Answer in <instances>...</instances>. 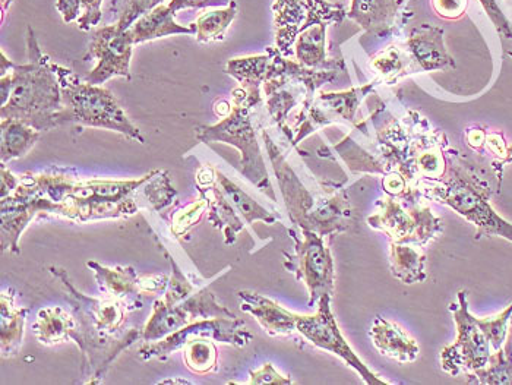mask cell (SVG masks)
I'll return each mask as SVG.
<instances>
[{"label": "cell", "mask_w": 512, "mask_h": 385, "mask_svg": "<svg viewBox=\"0 0 512 385\" xmlns=\"http://www.w3.org/2000/svg\"><path fill=\"white\" fill-rule=\"evenodd\" d=\"M12 0H2V24L5 22L6 12H8L9 6H11Z\"/></svg>", "instance_id": "cell-47"}, {"label": "cell", "mask_w": 512, "mask_h": 385, "mask_svg": "<svg viewBox=\"0 0 512 385\" xmlns=\"http://www.w3.org/2000/svg\"><path fill=\"white\" fill-rule=\"evenodd\" d=\"M233 104L227 102V100H220V102H217L214 104V112H216V115L218 118H226V116L230 115V112H232Z\"/></svg>", "instance_id": "cell-45"}, {"label": "cell", "mask_w": 512, "mask_h": 385, "mask_svg": "<svg viewBox=\"0 0 512 385\" xmlns=\"http://www.w3.org/2000/svg\"><path fill=\"white\" fill-rule=\"evenodd\" d=\"M457 304L450 309L457 325L458 337L454 345L445 347L441 353L442 371L451 377L460 374H472L477 369L485 368L491 358V342L479 324V318L469 311L466 290L457 295Z\"/></svg>", "instance_id": "cell-11"}, {"label": "cell", "mask_w": 512, "mask_h": 385, "mask_svg": "<svg viewBox=\"0 0 512 385\" xmlns=\"http://www.w3.org/2000/svg\"><path fill=\"white\" fill-rule=\"evenodd\" d=\"M216 183L218 188L226 195L227 200L232 203L239 216L245 220L248 226H252L255 222H264L267 224H276L280 222L281 217L268 211L261 204L256 203L251 195L246 194L240 186L230 181L223 172L216 170Z\"/></svg>", "instance_id": "cell-28"}, {"label": "cell", "mask_w": 512, "mask_h": 385, "mask_svg": "<svg viewBox=\"0 0 512 385\" xmlns=\"http://www.w3.org/2000/svg\"><path fill=\"white\" fill-rule=\"evenodd\" d=\"M56 9L66 24L78 21L79 15H81V6H79L78 0H58Z\"/></svg>", "instance_id": "cell-43"}, {"label": "cell", "mask_w": 512, "mask_h": 385, "mask_svg": "<svg viewBox=\"0 0 512 385\" xmlns=\"http://www.w3.org/2000/svg\"><path fill=\"white\" fill-rule=\"evenodd\" d=\"M198 191L208 201V222L223 233L224 244H235L237 235L245 229L246 223L218 188L216 178L208 185L198 186Z\"/></svg>", "instance_id": "cell-23"}, {"label": "cell", "mask_w": 512, "mask_h": 385, "mask_svg": "<svg viewBox=\"0 0 512 385\" xmlns=\"http://www.w3.org/2000/svg\"><path fill=\"white\" fill-rule=\"evenodd\" d=\"M273 12L277 50L286 58L303 31L315 25L341 24L347 17L343 6L327 0H276Z\"/></svg>", "instance_id": "cell-12"}, {"label": "cell", "mask_w": 512, "mask_h": 385, "mask_svg": "<svg viewBox=\"0 0 512 385\" xmlns=\"http://www.w3.org/2000/svg\"><path fill=\"white\" fill-rule=\"evenodd\" d=\"M0 56H2V61H0V77H3V75L9 74L15 65L6 58L5 52L0 53Z\"/></svg>", "instance_id": "cell-46"}, {"label": "cell", "mask_w": 512, "mask_h": 385, "mask_svg": "<svg viewBox=\"0 0 512 385\" xmlns=\"http://www.w3.org/2000/svg\"><path fill=\"white\" fill-rule=\"evenodd\" d=\"M252 340L254 336L239 318H208L186 325L157 342L144 343L139 346L138 353L144 361H166L172 353L182 349L183 362L189 371L208 375L218 369V352L214 342L245 347Z\"/></svg>", "instance_id": "cell-3"}, {"label": "cell", "mask_w": 512, "mask_h": 385, "mask_svg": "<svg viewBox=\"0 0 512 385\" xmlns=\"http://www.w3.org/2000/svg\"><path fill=\"white\" fill-rule=\"evenodd\" d=\"M295 241V252H284V267L305 284L309 292V306L318 305L325 295H334L335 270L333 255L324 236L311 230L289 229Z\"/></svg>", "instance_id": "cell-10"}, {"label": "cell", "mask_w": 512, "mask_h": 385, "mask_svg": "<svg viewBox=\"0 0 512 385\" xmlns=\"http://www.w3.org/2000/svg\"><path fill=\"white\" fill-rule=\"evenodd\" d=\"M154 170L134 181H103V179H74L65 201L72 204L122 203L135 198L144 189ZM63 201V203H65Z\"/></svg>", "instance_id": "cell-17"}, {"label": "cell", "mask_w": 512, "mask_h": 385, "mask_svg": "<svg viewBox=\"0 0 512 385\" xmlns=\"http://www.w3.org/2000/svg\"><path fill=\"white\" fill-rule=\"evenodd\" d=\"M27 309L15 305L14 289L3 290L0 296V347L2 358H12L20 352L24 339Z\"/></svg>", "instance_id": "cell-25"}, {"label": "cell", "mask_w": 512, "mask_h": 385, "mask_svg": "<svg viewBox=\"0 0 512 385\" xmlns=\"http://www.w3.org/2000/svg\"><path fill=\"white\" fill-rule=\"evenodd\" d=\"M62 204L53 203L39 195L14 194L2 200V249L20 254V239L28 224L39 216L60 217Z\"/></svg>", "instance_id": "cell-16"}, {"label": "cell", "mask_w": 512, "mask_h": 385, "mask_svg": "<svg viewBox=\"0 0 512 385\" xmlns=\"http://www.w3.org/2000/svg\"><path fill=\"white\" fill-rule=\"evenodd\" d=\"M170 277L166 274L157 276H141V289L144 296L164 295L169 286Z\"/></svg>", "instance_id": "cell-40"}, {"label": "cell", "mask_w": 512, "mask_h": 385, "mask_svg": "<svg viewBox=\"0 0 512 385\" xmlns=\"http://www.w3.org/2000/svg\"><path fill=\"white\" fill-rule=\"evenodd\" d=\"M28 63L15 65L11 75V94L0 109V118L17 119L28 123L37 131L58 128L60 110L63 109L62 90L56 63L41 50L33 28H27Z\"/></svg>", "instance_id": "cell-2"}, {"label": "cell", "mask_w": 512, "mask_h": 385, "mask_svg": "<svg viewBox=\"0 0 512 385\" xmlns=\"http://www.w3.org/2000/svg\"><path fill=\"white\" fill-rule=\"evenodd\" d=\"M403 0H352L347 17L366 33L387 36L397 24Z\"/></svg>", "instance_id": "cell-22"}, {"label": "cell", "mask_w": 512, "mask_h": 385, "mask_svg": "<svg viewBox=\"0 0 512 385\" xmlns=\"http://www.w3.org/2000/svg\"><path fill=\"white\" fill-rule=\"evenodd\" d=\"M161 249L172 267V276L164 295L154 302L153 314L141 328V342H157L199 320L236 317L226 306L218 304L216 295L207 286L191 282L172 255L163 246Z\"/></svg>", "instance_id": "cell-4"}, {"label": "cell", "mask_w": 512, "mask_h": 385, "mask_svg": "<svg viewBox=\"0 0 512 385\" xmlns=\"http://www.w3.org/2000/svg\"><path fill=\"white\" fill-rule=\"evenodd\" d=\"M131 31L122 30L118 24L97 28L88 46L84 61L96 59L97 65L85 81L101 85L115 77L131 81V61L134 52Z\"/></svg>", "instance_id": "cell-14"}, {"label": "cell", "mask_w": 512, "mask_h": 385, "mask_svg": "<svg viewBox=\"0 0 512 385\" xmlns=\"http://www.w3.org/2000/svg\"><path fill=\"white\" fill-rule=\"evenodd\" d=\"M420 192L395 198L385 195L376 204V210L368 217L372 229L384 232L397 244L426 245L438 238L444 230V222L432 213Z\"/></svg>", "instance_id": "cell-9"}, {"label": "cell", "mask_w": 512, "mask_h": 385, "mask_svg": "<svg viewBox=\"0 0 512 385\" xmlns=\"http://www.w3.org/2000/svg\"><path fill=\"white\" fill-rule=\"evenodd\" d=\"M480 3H482L486 14L489 15V18H491L495 27L498 28L499 33H501L502 36L507 37V39H512V28L510 22H508L507 18L504 17L501 9L496 5L495 0H480Z\"/></svg>", "instance_id": "cell-39"}, {"label": "cell", "mask_w": 512, "mask_h": 385, "mask_svg": "<svg viewBox=\"0 0 512 385\" xmlns=\"http://www.w3.org/2000/svg\"><path fill=\"white\" fill-rule=\"evenodd\" d=\"M390 268L395 279L404 284L426 280V254L420 245L391 242Z\"/></svg>", "instance_id": "cell-27"}, {"label": "cell", "mask_w": 512, "mask_h": 385, "mask_svg": "<svg viewBox=\"0 0 512 385\" xmlns=\"http://www.w3.org/2000/svg\"><path fill=\"white\" fill-rule=\"evenodd\" d=\"M237 17V2L232 0L226 8L214 9L199 15L195 21V39L198 43L223 41L232 22Z\"/></svg>", "instance_id": "cell-32"}, {"label": "cell", "mask_w": 512, "mask_h": 385, "mask_svg": "<svg viewBox=\"0 0 512 385\" xmlns=\"http://www.w3.org/2000/svg\"><path fill=\"white\" fill-rule=\"evenodd\" d=\"M87 267L94 271L100 292L125 302L129 311L142 308L141 276L134 267H104L96 261H88Z\"/></svg>", "instance_id": "cell-19"}, {"label": "cell", "mask_w": 512, "mask_h": 385, "mask_svg": "<svg viewBox=\"0 0 512 385\" xmlns=\"http://www.w3.org/2000/svg\"><path fill=\"white\" fill-rule=\"evenodd\" d=\"M0 198L9 197V195L14 194L15 189L20 185V176H15L11 170H8L6 164L2 163V169H0Z\"/></svg>", "instance_id": "cell-42"}, {"label": "cell", "mask_w": 512, "mask_h": 385, "mask_svg": "<svg viewBox=\"0 0 512 385\" xmlns=\"http://www.w3.org/2000/svg\"><path fill=\"white\" fill-rule=\"evenodd\" d=\"M163 2L164 0H112L110 12L122 30H129L139 18L163 5Z\"/></svg>", "instance_id": "cell-33"}, {"label": "cell", "mask_w": 512, "mask_h": 385, "mask_svg": "<svg viewBox=\"0 0 512 385\" xmlns=\"http://www.w3.org/2000/svg\"><path fill=\"white\" fill-rule=\"evenodd\" d=\"M237 296L240 309L252 315L270 336H289L297 331L299 314H293L277 302L251 290H240Z\"/></svg>", "instance_id": "cell-18"}, {"label": "cell", "mask_w": 512, "mask_h": 385, "mask_svg": "<svg viewBox=\"0 0 512 385\" xmlns=\"http://www.w3.org/2000/svg\"><path fill=\"white\" fill-rule=\"evenodd\" d=\"M331 299H333V296H322L314 315H299V318H297V333L302 334L311 345L318 347V349L327 350V352L343 359L346 365L355 369L366 384H390L374 374L365 362L356 355L355 350L347 343V340L344 339L343 333H341L340 327L335 321L333 311H331Z\"/></svg>", "instance_id": "cell-13"}, {"label": "cell", "mask_w": 512, "mask_h": 385, "mask_svg": "<svg viewBox=\"0 0 512 385\" xmlns=\"http://www.w3.org/2000/svg\"><path fill=\"white\" fill-rule=\"evenodd\" d=\"M33 328L41 345H56L72 340L81 352L85 349L84 330L75 312H68L60 306L41 309Z\"/></svg>", "instance_id": "cell-20"}, {"label": "cell", "mask_w": 512, "mask_h": 385, "mask_svg": "<svg viewBox=\"0 0 512 385\" xmlns=\"http://www.w3.org/2000/svg\"><path fill=\"white\" fill-rule=\"evenodd\" d=\"M469 0H432V8L444 20H460L466 14Z\"/></svg>", "instance_id": "cell-37"}, {"label": "cell", "mask_w": 512, "mask_h": 385, "mask_svg": "<svg viewBox=\"0 0 512 385\" xmlns=\"http://www.w3.org/2000/svg\"><path fill=\"white\" fill-rule=\"evenodd\" d=\"M232 0H172L169 3L170 9L173 11H183V9H199V8H226Z\"/></svg>", "instance_id": "cell-41"}, {"label": "cell", "mask_w": 512, "mask_h": 385, "mask_svg": "<svg viewBox=\"0 0 512 385\" xmlns=\"http://www.w3.org/2000/svg\"><path fill=\"white\" fill-rule=\"evenodd\" d=\"M369 336L381 355L394 359L400 364H410L419 358L420 349L416 340L401 325L393 321L376 317Z\"/></svg>", "instance_id": "cell-21"}, {"label": "cell", "mask_w": 512, "mask_h": 385, "mask_svg": "<svg viewBox=\"0 0 512 385\" xmlns=\"http://www.w3.org/2000/svg\"><path fill=\"white\" fill-rule=\"evenodd\" d=\"M419 191L426 200L447 205L474 224L477 241L498 236L512 242V223L502 219L489 203L492 189L463 164L451 163L441 181H420Z\"/></svg>", "instance_id": "cell-5"}, {"label": "cell", "mask_w": 512, "mask_h": 385, "mask_svg": "<svg viewBox=\"0 0 512 385\" xmlns=\"http://www.w3.org/2000/svg\"><path fill=\"white\" fill-rule=\"evenodd\" d=\"M178 383L189 384V381H186V380H182V381H176V380L161 381V384H178Z\"/></svg>", "instance_id": "cell-48"}, {"label": "cell", "mask_w": 512, "mask_h": 385, "mask_svg": "<svg viewBox=\"0 0 512 385\" xmlns=\"http://www.w3.org/2000/svg\"><path fill=\"white\" fill-rule=\"evenodd\" d=\"M261 137L292 223L324 238L347 232L352 226L353 208L346 194L340 189H316L306 185L265 129Z\"/></svg>", "instance_id": "cell-1"}, {"label": "cell", "mask_w": 512, "mask_h": 385, "mask_svg": "<svg viewBox=\"0 0 512 385\" xmlns=\"http://www.w3.org/2000/svg\"><path fill=\"white\" fill-rule=\"evenodd\" d=\"M78 3L81 6V15L77 21L79 30L91 31L100 25L103 20V11H101L103 0H78Z\"/></svg>", "instance_id": "cell-36"}, {"label": "cell", "mask_w": 512, "mask_h": 385, "mask_svg": "<svg viewBox=\"0 0 512 385\" xmlns=\"http://www.w3.org/2000/svg\"><path fill=\"white\" fill-rule=\"evenodd\" d=\"M56 74L62 90L63 109L56 122L107 129L125 135L129 140L145 144L141 129L126 115L112 91L101 85L81 81L72 69L56 65Z\"/></svg>", "instance_id": "cell-6"}, {"label": "cell", "mask_w": 512, "mask_h": 385, "mask_svg": "<svg viewBox=\"0 0 512 385\" xmlns=\"http://www.w3.org/2000/svg\"><path fill=\"white\" fill-rule=\"evenodd\" d=\"M176 12L170 9L169 5H160L154 8L153 11L145 14L144 17L139 18L129 31H131L132 39H134L135 46L137 44L145 43V41H153L164 39L169 36H195V27H185L180 25L175 20Z\"/></svg>", "instance_id": "cell-24"}, {"label": "cell", "mask_w": 512, "mask_h": 385, "mask_svg": "<svg viewBox=\"0 0 512 385\" xmlns=\"http://www.w3.org/2000/svg\"><path fill=\"white\" fill-rule=\"evenodd\" d=\"M232 104L233 109L230 115L221 119L216 125H199L195 128L197 140L204 144L223 142L237 148L240 153L242 175L262 194L277 201L276 192L268 175L267 164L259 148L254 123H252V109L243 104Z\"/></svg>", "instance_id": "cell-8"}, {"label": "cell", "mask_w": 512, "mask_h": 385, "mask_svg": "<svg viewBox=\"0 0 512 385\" xmlns=\"http://www.w3.org/2000/svg\"><path fill=\"white\" fill-rule=\"evenodd\" d=\"M378 84L379 82L375 80L340 93L319 94L309 106L300 125L297 126L293 145L300 144L306 137L331 123L340 121L353 123L360 103L375 90Z\"/></svg>", "instance_id": "cell-15"}, {"label": "cell", "mask_w": 512, "mask_h": 385, "mask_svg": "<svg viewBox=\"0 0 512 385\" xmlns=\"http://www.w3.org/2000/svg\"><path fill=\"white\" fill-rule=\"evenodd\" d=\"M0 129V160L3 164L27 156L41 135L36 128L17 119H2Z\"/></svg>", "instance_id": "cell-26"}, {"label": "cell", "mask_w": 512, "mask_h": 385, "mask_svg": "<svg viewBox=\"0 0 512 385\" xmlns=\"http://www.w3.org/2000/svg\"><path fill=\"white\" fill-rule=\"evenodd\" d=\"M369 63L376 72V81L387 84L409 75L455 68L454 59L445 47L444 30L429 24L414 28L403 43L379 50Z\"/></svg>", "instance_id": "cell-7"}, {"label": "cell", "mask_w": 512, "mask_h": 385, "mask_svg": "<svg viewBox=\"0 0 512 385\" xmlns=\"http://www.w3.org/2000/svg\"><path fill=\"white\" fill-rule=\"evenodd\" d=\"M249 384H292L290 378L284 377L280 372L276 371L273 364H265L258 371L249 372Z\"/></svg>", "instance_id": "cell-38"}, {"label": "cell", "mask_w": 512, "mask_h": 385, "mask_svg": "<svg viewBox=\"0 0 512 385\" xmlns=\"http://www.w3.org/2000/svg\"><path fill=\"white\" fill-rule=\"evenodd\" d=\"M486 132L483 129L474 128L467 131V142L474 150L485 147Z\"/></svg>", "instance_id": "cell-44"}, {"label": "cell", "mask_w": 512, "mask_h": 385, "mask_svg": "<svg viewBox=\"0 0 512 385\" xmlns=\"http://www.w3.org/2000/svg\"><path fill=\"white\" fill-rule=\"evenodd\" d=\"M271 58H273V50L267 49L264 55L232 59L227 63L226 74L235 78L240 87L261 91L262 84L267 80L268 71H270Z\"/></svg>", "instance_id": "cell-31"}, {"label": "cell", "mask_w": 512, "mask_h": 385, "mask_svg": "<svg viewBox=\"0 0 512 385\" xmlns=\"http://www.w3.org/2000/svg\"><path fill=\"white\" fill-rule=\"evenodd\" d=\"M470 383L486 385H512V317L508 325L505 346L492 353L485 368L469 374Z\"/></svg>", "instance_id": "cell-30"}, {"label": "cell", "mask_w": 512, "mask_h": 385, "mask_svg": "<svg viewBox=\"0 0 512 385\" xmlns=\"http://www.w3.org/2000/svg\"><path fill=\"white\" fill-rule=\"evenodd\" d=\"M511 317L512 304L505 311H502L501 314L495 315V317L482 318V320L479 318L480 327L485 331L486 337H488L495 352L504 346L508 334V323H510Z\"/></svg>", "instance_id": "cell-34"}, {"label": "cell", "mask_w": 512, "mask_h": 385, "mask_svg": "<svg viewBox=\"0 0 512 385\" xmlns=\"http://www.w3.org/2000/svg\"><path fill=\"white\" fill-rule=\"evenodd\" d=\"M205 211H208V201L207 198L204 197L188 205V207L183 208L182 211L176 214L175 219H173L172 229H170L173 235H175L176 238L186 235L195 224L199 223Z\"/></svg>", "instance_id": "cell-35"}, {"label": "cell", "mask_w": 512, "mask_h": 385, "mask_svg": "<svg viewBox=\"0 0 512 385\" xmlns=\"http://www.w3.org/2000/svg\"><path fill=\"white\" fill-rule=\"evenodd\" d=\"M330 25L321 24L308 28L297 37L293 52L296 61L306 68H325L333 61L327 58V30Z\"/></svg>", "instance_id": "cell-29"}]
</instances>
